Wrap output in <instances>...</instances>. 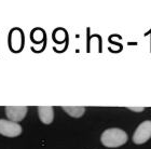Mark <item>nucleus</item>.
<instances>
[{
  "mask_svg": "<svg viewBox=\"0 0 151 149\" xmlns=\"http://www.w3.org/2000/svg\"><path fill=\"white\" fill-rule=\"evenodd\" d=\"M28 108L25 106H8L6 107V114L8 119L13 122H19L25 118Z\"/></svg>",
  "mask_w": 151,
  "mask_h": 149,
  "instance_id": "nucleus-4",
  "label": "nucleus"
},
{
  "mask_svg": "<svg viewBox=\"0 0 151 149\" xmlns=\"http://www.w3.org/2000/svg\"><path fill=\"white\" fill-rule=\"evenodd\" d=\"M101 142L105 147L116 148L122 146L127 142V134L125 133V131L118 127L108 129L101 134Z\"/></svg>",
  "mask_w": 151,
  "mask_h": 149,
  "instance_id": "nucleus-1",
  "label": "nucleus"
},
{
  "mask_svg": "<svg viewBox=\"0 0 151 149\" xmlns=\"http://www.w3.org/2000/svg\"><path fill=\"white\" fill-rule=\"evenodd\" d=\"M63 110L66 111L70 117L80 118V117H82L83 114L85 112V108L84 107H68V106H65V107H63Z\"/></svg>",
  "mask_w": 151,
  "mask_h": 149,
  "instance_id": "nucleus-7",
  "label": "nucleus"
},
{
  "mask_svg": "<svg viewBox=\"0 0 151 149\" xmlns=\"http://www.w3.org/2000/svg\"><path fill=\"white\" fill-rule=\"evenodd\" d=\"M151 138V121L146 120L139 124L133 135V142L137 145H142Z\"/></svg>",
  "mask_w": 151,
  "mask_h": 149,
  "instance_id": "nucleus-2",
  "label": "nucleus"
},
{
  "mask_svg": "<svg viewBox=\"0 0 151 149\" xmlns=\"http://www.w3.org/2000/svg\"><path fill=\"white\" fill-rule=\"evenodd\" d=\"M0 134L6 137H16L22 134V127L13 121L0 119Z\"/></svg>",
  "mask_w": 151,
  "mask_h": 149,
  "instance_id": "nucleus-3",
  "label": "nucleus"
},
{
  "mask_svg": "<svg viewBox=\"0 0 151 149\" xmlns=\"http://www.w3.org/2000/svg\"><path fill=\"white\" fill-rule=\"evenodd\" d=\"M127 108L133 111H137V112H139V111H144V109H145V107H127Z\"/></svg>",
  "mask_w": 151,
  "mask_h": 149,
  "instance_id": "nucleus-8",
  "label": "nucleus"
},
{
  "mask_svg": "<svg viewBox=\"0 0 151 149\" xmlns=\"http://www.w3.org/2000/svg\"><path fill=\"white\" fill-rule=\"evenodd\" d=\"M38 114H39V118L42 123L51 124L54 119V109L51 106L38 107Z\"/></svg>",
  "mask_w": 151,
  "mask_h": 149,
  "instance_id": "nucleus-5",
  "label": "nucleus"
},
{
  "mask_svg": "<svg viewBox=\"0 0 151 149\" xmlns=\"http://www.w3.org/2000/svg\"><path fill=\"white\" fill-rule=\"evenodd\" d=\"M11 45H12V49L14 51H19L22 45V34L15 29L11 35Z\"/></svg>",
  "mask_w": 151,
  "mask_h": 149,
  "instance_id": "nucleus-6",
  "label": "nucleus"
}]
</instances>
